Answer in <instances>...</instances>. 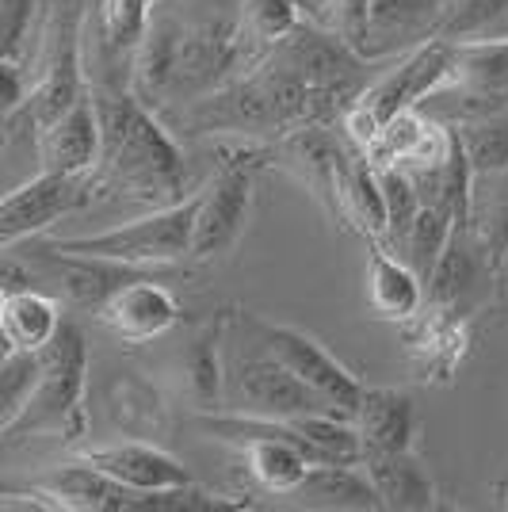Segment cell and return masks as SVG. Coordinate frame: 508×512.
<instances>
[{"mask_svg": "<svg viewBox=\"0 0 508 512\" xmlns=\"http://www.w3.org/2000/svg\"><path fill=\"white\" fill-rule=\"evenodd\" d=\"M35 486L54 501L58 512H130V501H134V490L119 486L115 478H107L104 470H96L85 459L50 470Z\"/></svg>", "mask_w": 508, "mask_h": 512, "instance_id": "obj_17", "label": "cell"}, {"mask_svg": "<svg viewBox=\"0 0 508 512\" xmlns=\"http://www.w3.org/2000/svg\"><path fill=\"white\" fill-rule=\"evenodd\" d=\"M100 115V161L92 169L96 195H127L153 207L184 199L188 165L165 123L130 88H92Z\"/></svg>", "mask_w": 508, "mask_h": 512, "instance_id": "obj_1", "label": "cell"}, {"mask_svg": "<svg viewBox=\"0 0 508 512\" xmlns=\"http://www.w3.org/2000/svg\"><path fill=\"white\" fill-rule=\"evenodd\" d=\"M96 321L104 325L115 341L123 344H149L165 337L184 321V310L172 291L161 287V279H134L127 287H119L115 295H107L96 306Z\"/></svg>", "mask_w": 508, "mask_h": 512, "instance_id": "obj_10", "label": "cell"}, {"mask_svg": "<svg viewBox=\"0 0 508 512\" xmlns=\"http://www.w3.org/2000/svg\"><path fill=\"white\" fill-rule=\"evenodd\" d=\"M451 62H455V43H447L440 35H432V39H424V43L413 46L402 62L394 65L386 77H375V81L356 96V104L340 115L348 142L360 153L371 150V142L379 138L382 127H386L394 115L421 107L436 88L447 85Z\"/></svg>", "mask_w": 508, "mask_h": 512, "instance_id": "obj_3", "label": "cell"}, {"mask_svg": "<svg viewBox=\"0 0 508 512\" xmlns=\"http://www.w3.org/2000/svg\"><path fill=\"white\" fill-rule=\"evenodd\" d=\"M4 302H8V295H4V291H0V314H4Z\"/></svg>", "mask_w": 508, "mask_h": 512, "instance_id": "obj_30", "label": "cell"}, {"mask_svg": "<svg viewBox=\"0 0 508 512\" xmlns=\"http://www.w3.org/2000/svg\"><path fill=\"white\" fill-rule=\"evenodd\" d=\"M58 325H62L58 299L43 287H27V291L8 295L4 314H0V329L20 352H43L50 337L58 333Z\"/></svg>", "mask_w": 508, "mask_h": 512, "instance_id": "obj_20", "label": "cell"}, {"mask_svg": "<svg viewBox=\"0 0 508 512\" xmlns=\"http://www.w3.org/2000/svg\"><path fill=\"white\" fill-rule=\"evenodd\" d=\"M352 425L360 432L363 455L367 451H402L413 448L417 409H413V398L398 386H363Z\"/></svg>", "mask_w": 508, "mask_h": 512, "instance_id": "obj_15", "label": "cell"}, {"mask_svg": "<svg viewBox=\"0 0 508 512\" xmlns=\"http://www.w3.org/2000/svg\"><path fill=\"white\" fill-rule=\"evenodd\" d=\"M96 199L92 172L88 176H65V172H43L31 176L27 184L0 195V237L20 241V237L43 234L65 214L81 211Z\"/></svg>", "mask_w": 508, "mask_h": 512, "instance_id": "obj_8", "label": "cell"}, {"mask_svg": "<svg viewBox=\"0 0 508 512\" xmlns=\"http://www.w3.org/2000/svg\"><path fill=\"white\" fill-rule=\"evenodd\" d=\"M405 341L413 348V363H421L424 379L451 383L455 367L463 360L466 344H470V333H466V321L459 310H440V306H432L428 318H421V314L409 318Z\"/></svg>", "mask_w": 508, "mask_h": 512, "instance_id": "obj_19", "label": "cell"}, {"mask_svg": "<svg viewBox=\"0 0 508 512\" xmlns=\"http://www.w3.org/2000/svg\"><path fill=\"white\" fill-rule=\"evenodd\" d=\"M85 463L104 470L107 478H115L119 486L134 493H157L176 490V486H191V470L169 455V451L153 448L146 440H127V444H111V448H92L81 455Z\"/></svg>", "mask_w": 508, "mask_h": 512, "instance_id": "obj_13", "label": "cell"}, {"mask_svg": "<svg viewBox=\"0 0 508 512\" xmlns=\"http://www.w3.org/2000/svg\"><path fill=\"white\" fill-rule=\"evenodd\" d=\"M501 505H505V509H508V486H505V497H501Z\"/></svg>", "mask_w": 508, "mask_h": 512, "instance_id": "obj_31", "label": "cell"}, {"mask_svg": "<svg viewBox=\"0 0 508 512\" xmlns=\"http://www.w3.org/2000/svg\"><path fill=\"white\" fill-rule=\"evenodd\" d=\"M237 402L241 413L260 417H298V413H340L325 394H318L310 383H302L291 367H283L276 356H249L237 363ZM344 417V413H340Z\"/></svg>", "mask_w": 508, "mask_h": 512, "instance_id": "obj_9", "label": "cell"}, {"mask_svg": "<svg viewBox=\"0 0 508 512\" xmlns=\"http://www.w3.org/2000/svg\"><path fill=\"white\" fill-rule=\"evenodd\" d=\"M153 8L157 0H96V31H100L104 54L130 58L146 35Z\"/></svg>", "mask_w": 508, "mask_h": 512, "instance_id": "obj_22", "label": "cell"}, {"mask_svg": "<svg viewBox=\"0 0 508 512\" xmlns=\"http://www.w3.org/2000/svg\"><path fill=\"white\" fill-rule=\"evenodd\" d=\"M447 230H451V218H447L440 207H424L421 203L417 214H413V222H409V230H405L402 245H398V256L424 279L432 272L440 249H444Z\"/></svg>", "mask_w": 508, "mask_h": 512, "instance_id": "obj_25", "label": "cell"}, {"mask_svg": "<svg viewBox=\"0 0 508 512\" xmlns=\"http://www.w3.org/2000/svg\"><path fill=\"white\" fill-rule=\"evenodd\" d=\"M268 169V142H245L222 153V165L211 176L207 192H199L195 230H191V256L214 260L237 245L253 214V176Z\"/></svg>", "mask_w": 508, "mask_h": 512, "instance_id": "obj_5", "label": "cell"}, {"mask_svg": "<svg viewBox=\"0 0 508 512\" xmlns=\"http://www.w3.org/2000/svg\"><path fill=\"white\" fill-rule=\"evenodd\" d=\"M35 153L43 172H65V176H88L100 161V115L85 92L73 107H65L58 119L35 130Z\"/></svg>", "mask_w": 508, "mask_h": 512, "instance_id": "obj_11", "label": "cell"}, {"mask_svg": "<svg viewBox=\"0 0 508 512\" xmlns=\"http://www.w3.org/2000/svg\"><path fill=\"white\" fill-rule=\"evenodd\" d=\"M253 329L260 333L268 356H276L283 367L295 371L302 383H310L318 394H325L344 417L356 413L363 383L325 348V344L314 341L310 333L295 329V325H279V321H253Z\"/></svg>", "mask_w": 508, "mask_h": 512, "instance_id": "obj_7", "label": "cell"}, {"mask_svg": "<svg viewBox=\"0 0 508 512\" xmlns=\"http://www.w3.org/2000/svg\"><path fill=\"white\" fill-rule=\"evenodd\" d=\"M4 245H12V241H4V237H0V249H4Z\"/></svg>", "mask_w": 508, "mask_h": 512, "instance_id": "obj_32", "label": "cell"}, {"mask_svg": "<svg viewBox=\"0 0 508 512\" xmlns=\"http://www.w3.org/2000/svg\"><path fill=\"white\" fill-rule=\"evenodd\" d=\"M447 0H367V31H363V58L382 62L440 31Z\"/></svg>", "mask_w": 508, "mask_h": 512, "instance_id": "obj_12", "label": "cell"}, {"mask_svg": "<svg viewBox=\"0 0 508 512\" xmlns=\"http://www.w3.org/2000/svg\"><path fill=\"white\" fill-rule=\"evenodd\" d=\"M199 192H188L169 207H157L146 218L123 222L115 230L81 237H46L54 249L88 256H111L127 264H176L180 256H191V230H195Z\"/></svg>", "mask_w": 508, "mask_h": 512, "instance_id": "obj_6", "label": "cell"}, {"mask_svg": "<svg viewBox=\"0 0 508 512\" xmlns=\"http://www.w3.org/2000/svg\"><path fill=\"white\" fill-rule=\"evenodd\" d=\"M35 12H39V0H0V58L20 62Z\"/></svg>", "mask_w": 508, "mask_h": 512, "instance_id": "obj_27", "label": "cell"}, {"mask_svg": "<svg viewBox=\"0 0 508 512\" xmlns=\"http://www.w3.org/2000/svg\"><path fill=\"white\" fill-rule=\"evenodd\" d=\"M302 509H340V512H379L382 501L360 463H310L295 490Z\"/></svg>", "mask_w": 508, "mask_h": 512, "instance_id": "obj_18", "label": "cell"}, {"mask_svg": "<svg viewBox=\"0 0 508 512\" xmlns=\"http://www.w3.org/2000/svg\"><path fill=\"white\" fill-rule=\"evenodd\" d=\"M493 272H497V279H501V287L508 291V249H505V256L497 260V268H493Z\"/></svg>", "mask_w": 508, "mask_h": 512, "instance_id": "obj_29", "label": "cell"}, {"mask_svg": "<svg viewBox=\"0 0 508 512\" xmlns=\"http://www.w3.org/2000/svg\"><path fill=\"white\" fill-rule=\"evenodd\" d=\"M27 88H23V69L20 62H8L0 58V123L16 115V107L23 104Z\"/></svg>", "mask_w": 508, "mask_h": 512, "instance_id": "obj_28", "label": "cell"}, {"mask_svg": "<svg viewBox=\"0 0 508 512\" xmlns=\"http://www.w3.org/2000/svg\"><path fill=\"white\" fill-rule=\"evenodd\" d=\"M367 299L386 321H409L424 310V279L379 237H367Z\"/></svg>", "mask_w": 508, "mask_h": 512, "instance_id": "obj_16", "label": "cell"}, {"mask_svg": "<svg viewBox=\"0 0 508 512\" xmlns=\"http://www.w3.org/2000/svg\"><path fill=\"white\" fill-rule=\"evenodd\" d=\"M455 134L463 142V153L474 176L508 169V107L489 111L482 119H470V123H459Z\"/></svg>", "mask_w": 508, "mask_h": 512, "instance_id": "obj_24", "label": "cell"}, {"mask_svg": "<svg viewBox=\"0 0 508 512\" xmlns=\"http://www.w3.org/2000/svg\"><path fill=\"white\" fill-rule=\"evenodd\" d=\"M245 451V467L253 474V482L264 493H291L302 482V474L310 470V459L283 436H256L241 444Z\"/></svg>", "mask_w": 508, "mask_h": 512, "instance_id": "obj_21", "label": "cell"}, {"mask_svg": "<svg viewBox=\"0 0 508 512\" xmlns=\"http://www.w3.org/2000/svg\"><path fill=\"white\" fill-rule=\"evenodd\" d=\"M35 375H39V352H12L0 363V428L20 413Z\"/></svg>", "mask_w": 508, "mask_h": 512, "instance_id": "obj_26", "label": "cell"}, {"mask_svg": "<svg viewBox=\"0 0 508 512\" xmlns=\"http://www.w3.org/2000/svg\"><path fill=\"white\" fill-rule=\"evenodd\" d=\"M184 375H188V390L199 406L218 409L222 402V386H226V375H222V318H214L195 341H191L188 356H184Z\"/></svg>", "mask_w": 508, "mask_h": 512, "instance_id": "obj_23", "label": "cell"}, {"mask_svg": "<svg viewBox=\"0 0 508 512\" xmlns=\"http://www.w3.org/2000/svg\"><path fill=\"white\" fill-rule=\"evenodd\" d=\"M85 375H88V344L77 321L58 325L39 352V375L23 398L20 413L0 428L8 440H27V436H58L65 444L81 440L88 428L85 417Z\"/></svg>", "mask_w": 508, "mask_h": 512, "instance_id": "obj_2", "label": "cell"}, {"mask_svg": "<svg viewBox=\"0 0 508 512\" xmlns=\"http://www.w3.org/2000/svg\"><path fill=\"white\" fill-rule=\"evenodd\" d=\"M371 486L379 493L382 509L394 512H424L440 505V490L432 482L428 467L413 448L402 451H367L360 459Z\"/></svg>", "mask_w": 508, "mask_h": 512, "instance_id": "obj_14", "label": "cell"}, {"mask_svg": "<svg viewBox=\"0 0 508 512\" xmlns=\"http://www.w3.org/2000/svg\"><path fill=\"white\" fill-rule=\"evenodd\" d=\"M81 35H85V0H50L43 23V54H39V81L27 88L23 104L12 119H23L31 134L58 119L65 107H73L88 92L85 58H81Z\"/></svg>", "mask_w": 508, "mask_h": 512, "instance_id": "obj_4", "label": "cell"}]
</instances>
